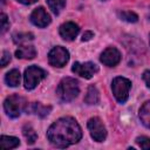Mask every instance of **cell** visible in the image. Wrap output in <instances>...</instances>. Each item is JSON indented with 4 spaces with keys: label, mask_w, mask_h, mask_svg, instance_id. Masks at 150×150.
Returning <instances> with one entry per match:
<instances>
[{
    "label": "cell",
    "mask_w": 150,
    "mask_h": 150,
    "mask_svg": "<svg viewBox=\"0 0 150 150\" xmlns=\"http://www.w3.org/2000/svg\"><path fill=\"white\" fill-rule=\"evenodd\" d=\"M82 137V130L73 117H61L56 120L47 131V138L56 148H67L77 143Z\"/></svg>",
    "instance_id": "1"
},
{
    "label": "cell",
    "mask_w": 150,
    "mask_h": 150,
    "mask_svg": "<svg viewBox=\"0 0 150 150\" xmlns=\"http://www.w3.org/2000/svg\"><path fill=\"white\" fill-rule=\"evenodd\" d=\"M80 93V87H79V81L73 79V77H64L60 81L56 94L62 102H70L73 101Z\"/></svg>",
    "instance_id": "2"
},
{
    "label": "cell",
    "mask_w": 150,
    "mask_h": 150,
    "mask_svg": "<svg viewBox=\"0 0 150 150\" xmlns=\"http://www.w3.org/2000/svg\"><path fill=\"white\" fill-rule=\"evenodd\" d=\"M26 107H27L26 100L19 95H11L4 102V109L6 114L12 118L19 117L21 111L26 109Z\"/></svg>",
    "instance_id": "3"
},
{
    "label": "cell",
    "mask_w": 150,
    "mask_h": 150,
    "mask_svg": "<svg viewBox=\"0 0 150 150\" xmlns=\"http://www.w3.org/2000/svg\"><path fill=\"white\" fill-rule=\"evenodd\" d=\"M47 73L38 67V66H30L25 70V75H23V83H25V88L28 90L34 89L45 77H46Z\"/></svg>",
    "instance_id": "4"
},
{
    "label": "cell",
    "mask_w": 150,
    "mask_h": 150,
    "mask_svg": "<svg viewBox=\"0 0 150 150\" xmlns=\"http://www.w3.org/2000/svg\"><path fill=\"white\" fill-rule=\"evenodd\" d=\"M131 87V82L122 76L115 77L111 82V89L115 98L120 103H124L129 97V90Z\"/></svg>",
    "instance_id": "5"
},
{
    "label": "cell",
    "mask_w": 150,
    "mask_h": 150,
    "mask_svg": "<svg viewBox=\"0 0 150 150\" xmlns=\"http://www.w3.org/2000/svg\"><path fill=\"white\" fill-rule=\"evenodd\" d=\"M69 60V53L66 48L61 47V46H56L54 47L49 54H48V61L52 66L54 67H63Z\"/></svg>",
    "instance_id": "6"
},
{
    "label": "cell",
    "mask_w": 150,
    "mask_h": 150,
    "mask_svg": "<svg viewBox=\"0 0 150 150\" xmlns=\"http://www.w3.org/2000/svg\"><path fill=\"white\" fill-rule=\"evenodd\" d=\"M87 127L89 129V132L91 135V137L96 141V142H103L107 137V130L105 127L103 125L102 121L98 117H91L88 123Z\"/></svg>",
    "instance_id": "7"
},
{
    "label": "cell",
    "mask_w": 150,
    "mask_h": 150,
    "mask_svg": "<svg viewBox=\"0 0 150 150\" xmlns=\"http://www.w3.org/2000/svg\"><path fill=\"white\" fill-rule=\"evenodd\" d=\"M71 71L84 79H91L93 75L98 71V67L94 62H84V63L75 62L71 67Z\"/></svg>",
    "instance_id": "8"
},
{
    "label": "cell",
    "mask_w": 150,
    "mask_h": 150,
    "mask_svg": "<svg viewBox=\"0 0 150 150\" xmlns=\"http://www.w3.org/2000/svg\"><path fill=\"white\" fill-rule=\"evenodd\" d=\"M100 60H101V62L103 64H105L108 67H114L117 63H120V61H121V53L115 47H108L101 54Z\"/></svg>",
    "instance_id": "9"
},
{
    "label": "cell",
    "mask_w": 150,
    "mask_h": 150,
    "mask_svg": "<svg viewBox=\"0 0 150 150\" xmlns=\"http://www.w3.org/2000/svg\"><path fill=\"white\" fill-rule=\"evenodd\" d=\"M30 21H32L33 25L43 28V27H47L50 23V16L43 7H38L32 12Z\"/></svg>",
    "instance_id": "10"
},
{
    "label": "cell",
    "mask_w": 150,
    "mask_h": 150,
    "mask_svg": "<svg viewBox=\"0 0 150 150\" xmlns=\"http://www.w3.org/2000/svg\"><path fill=\"white\" fill-rule=\"evenodd\" d=\"M79 32H80L79 26H77L75 22H71V21L62 23V25L60 26V29H59V33H60L61 38H62L63 40H67V41L74 40V39L77 36Z\"/></svg>",
    "instance_id": "11"
},
{
    "label": "cell",
    "mask_w": 150,
    "mask_h": 150,
    "mask_svg": "<svg viewBox=\"0 0 150 150\" xmlns=\"http://www.w3.org/2000/svg\"><path fill=\"white\" fill-rule=\"evenodd\" d=\"M26 110L29 112V114H35L40 117H45L49 114V111L52 110V107L50 105H43L39 102H34V103H30L28 107H26Z\"/></svg>",
    "instance_id": "12"
},
{
    "label": "cell",
    "mask_w": 150,
    "mask_h": 150,
    "mask_svg": "<svg viewBox=\"0 0 150 150\" xmlns=\"http://www.w3.org/2000/svg\"><path fill=\"white\" fill-rule=\"evenodd\" d=\"M36 55V49L33 46H20L16 52H15V56L18 59H34Z\"/></svg>",
    "instance_id": "13"
},
{
    "label": "cell",
    "mask_w": 150,
    "mask_h": 150,
    "mask_svg": "<svg viewBox=\"0 0 150 150\" xmlns=\"http://www.w3.org/2000/svg\"><path fill=\"white\" fill-rule=\"evenodd\" d=\"M100 101V93L95 86H89L87 90V95L84 97V102L87 104H97Z\"/></svg>",
    "instance_id": "14"
},
{
    "label": "cell",
    "mask_w": 150,
    "mask_h": 150,
    "mask_svg": "<svg viewBox=\"0 0 150 150\" xmlns=\"http://www.w3.org/2000/svg\"><path fill=\"white\" fill-rule=\"evenodd\" d=\"M20 144V141L13 136H5L2 135L0 138V146L2 149H14Z\"/></svg>",
    "instance_id": "15"
},
{
    "label": "cell",
    "mask_w": 150,
    "mask_h": 150,
    "mask_svg": "<svg viewBox=\"0 0 150 150\" xmlns=\"http://www.w3.org/2000/svg\"><path fill=\"white\" fill-rule=\"evenodd\" d=\"M5 81L9 87H16L20 84V71L18 69H12L9 70L6 76H5Z\"/></svg>",
    "instance_id": "16"
},
{
    "label": "cell",
    "mask_w": 150,
    "mask_h": 150,
    "mask_svg": "<svg viewBox=\"0 0 150 150\" xmlns=\"http://www.w3.org/2000/svg\"><path fill=\"white\" fill-rule=\"evenodd\" d=\"M139 118L146 128H150V101L145 102L139 109Z\"/></svg>",
    "instance_id": "17"
},
{
    "label": "cell",
    "mask_w": 150,
    "mask_h": 150,
    "mask_svg": "<svg viewBox=\"0 0 150 150\" xmlns=\"http://www.w3.org/2000/svg\"><path fill=\"white\" fill-rule=\"evenodd\" d=\"M22 134H23L25 138L27 139V143H28V144L35 143V141H36V138H38V135H36L35 130H34L30 125H28V124L23 125V128H22Z\"/></svg>",
    "instance_id": "18"
},
{
    "label": "cell",
    "mask_w": 150,
    "mask_h": 150,
    "mask_svg": "<svg viewBox=\"0 0 150 150\" xmlns=\"http://www.w3.org/2000/svg\"><path fill=\"white\" fill-rule=\"evenodd\" d=\"M48 7L54 14H60V12L66 6V0H47Z\"/></svg>",
    "instance_id": "19"
},
{
    "label": "cell",
    "mask_w": 150,
    "mask_h": 150,
    "mask_svg": "<svg viewBox=\"0 0 150 150\" xmlns=\"http://www.w3.org/2000/svg\"><path fill=\"white\" fill-rule=\"evenodd\" d=\"M13 40L15 43L22 45L23 42H28L33 40V34L32 33H16L13 35Z\"/></svg>",
    "instance_id": "20"
},
{
    "label": "cell",
    "mask_w": 150,
    "mask_h": 150,
    "mask_svg": "<svg viewBox=\"0 0 150 150\" xmlns=\"http://www.w3.org/2000/svg\"><path fill=\"white\" fill-rule=\"evenodd\" d=\"M118 16H120L122 20L127 21V22H136V21L138 20L137 14H135V13L131 12V11H123V12H120V13H118Z\"/></svg>",
    "instance_id": "21"
},
{
    "label": "cell",
    "mask_w": 150,
    "mask_h": 150,
    "mask_svg": "<svg viewBox=\"0 0 150 150\" xmlns=\"http://www.w3.org/2000/svg\"><path fill=\"white\" fill-rule=\"evenodd\" d=\"M136 143L141 146V149L144 150H150V138L145 136H141L136 138Z\"/></svg>",
    "instance_id": "22"
},
{
    "label": "cell",
    "mask_w": 150,
    "mask_h": 150,
    "mask_svg": "<svg viewBox=\"0 0 150 150\" xmlns=\"http://www.w3.org/2000/svg\"><path fill=\"white\" fill-rule=\"evenodd\" d=\"M0 20H1V33H5L9 28V21L7 19V15L5 13H1Z\"/></svg>",
    "instance_id": "23"
},
{
    "label": "cell",
    "mask_w": 150,
    "mask_h": 150,
    "mask_svg": "<svg viewBox=\"0 0 150 150\" xmlns=\"http://www.w3.org/2000/svg\"><path fill=\"white\" fill-rule=\"evenodd\" d=\"M11 61V54L7 50L2 52V56H1V67H6L7 63H9Z\"/></svg>",
    "instance_id": "24"
},
{
    "label": "cell",
    "mask_w": 150,
    "mask_h": 150,
    "mask_svg": "<svg viewBox=\"0 0 150 150\" xmlns=\"http://www.w3.org/2000/svg\"><path fill=\"white\" fill-rule=\"evenodd\" d=\"M143 80H144L145 84L148 86V88H150V70H145L143 73Z\"/></svg>",
    "instance_id": "25"
},
{
    "label": "cell",
    "mask_w": 150,
    "mask_h": 150,
    "mask_svg": "<svg viewBox=\"0 0 150 150\" xmlns=\"http://www.w3.org/2000/svg\"><path fill=\"white\" fill-rule=\"evenodd\" d=\"M91 38H94V33L90 32V30H88V32H86V33L83 34V36H82V41H89Z\"/></svg>",
    "instance_id": "26"
},
{
    "label": "cell",
    "mask_w": 150,
    "mask_h": 150,
    "mask_svg": "<svg viewBox=\"0 0 150 150\" xmlns=\"http://www.w3.org/2000/svg\"><path fill=\"white\" fill-rule=\"evenodd\" d=\"M16 1H19V2H21L23 5H32V4L36 2L38 0H16Z\"/></svg>",
    "instance_id": "27"
},
{
    "label": "cell",
    "mask_w": 150,
    "mask_h": 150,
    "mask_svg": "<svg viewBox=\"0 0 150 150\" xmlns=\"http://www.w3.org/2000/svg\"><path fill=\"white\" fill-rule=\"evenodd\" d=\"M102 1H105V0H102Z\"/></svg>",
    "instance_id": "28"
}]
</instances>
